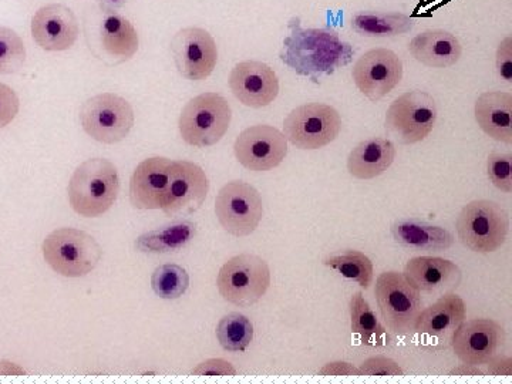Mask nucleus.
<instances>
[{"label": "nucleus", "instance_id": "nucleus-19", "mask_svg": "<svg viewBox=\"0 0 512 384\" xmlns=\"http://www.w3.org/2000/svg\"><path fill=\"white\" fill-rule=\"evenodd\" d=\"M229 89L239 103L251 109H262L274 103L281 86L274 69L268 64L247 60L232 69Z\"/></svg>", "mask_w": 512, "mask_h": 384}, {"label": "nucleus", "instance_id": "nucleus-26", "mask_svg": "<svg viewBox=\"0 0 512 384\" xmlns=\"http://www.w3.org/2000/svg\"><path fill=\"white\" fill-rule=\"evenodd\" d=\"M512 96L505 92H485L478 96L474 114L481 130L500 143H512Z\"/></svg>", "mask_w": 512, "mask_h": 384}, {"label": "nucleus", "instance_id": "nucleus-37", "mask_svg": "<svg viewBox=\"0 0 512 384\" xmlns=\"http://www.w3.org/2000/svg\"><path fill=\"white\" fill-rule=\"evenodd\" d=\"M495 67H497L498 76L507 83H512V39L505 37L497 49L495 56Z\"/></svg>", "mask_w": 512, "mask_h": 384}, {"label": "nucleus", "instance_id": "nucleus-9", "mask_svg": "<svg viewBox=\"0 0 512 384\" xmlns=\"http://www.w3.org/2000/svg\"><path fill=\"white\" fill-rule=\"evenodd\" d=\"M80 123L87 136L103 144H117L133 130L136 117L131 104L114 93H101L86 100Z\"/></svg>", "mask_w": 512, "mask_h": 384}, {"label": "nucleus", "instance_id": "nucleus-30", "mask_svg": "<svg viewBox=\"0 0 512 384\" xmlns=\"http://www.w3.org/2000/svg\"><path fill=\"white\" fill-rule=\"evenodd\" d=\"M323 265L335 269L340 275L356 282L363 289H369L370 285L373 284V278H375L373 262L370 261L369 256L360 251L349 249L343 254L326 256L323 259Z\"/></svg>", "mask_w": 512, "mask_h": 384}, {"label": "nucleus", "instance_id": "nucleus-39", "mask_svg": "<svg viewBox=\"0 0 512 384\" xmlns=\"http://www.w3.org/2000/svg\"><path fill=\"white\" fill-rule=\"evenodd\" d=\"M319 376H362L360 370L348 362L326 363L319 370Z\"/></svg>", "mask_w": 512, "mask_h": 384}, {"label": "nucleus", "instance_id": "nucleus-22", "mask_svg": "<svg viewBox=\"0 0 512 384\" xmlns=\"http://www.w3.org/2000/svg\"><path fill=\"white\" fill-rule=\"evenodd\" d=\"M466 319V303L456 293L441 295L439 301L420 312L416 322V332L450 345L458 326Z\"/></svg>", "mask_w": 512, "mask_h": 384}, {"label": "nucleus", "instance_id": "nucleus-5", "mask_svg": "<svg viewBox=\"0 0 512 384\" xmlns=\"http://www.w3.org/2000/svg\"><path fill=\"white\" fill-rule=\"evenodd\" d=\"M42 251L47 265L66 278L89 275L103 256L99 242L76 228H60L47 235Z\"/></svg>", "mask_w": 512, "mask_h": 384}, {"label": "nucleus", "instance_id": "nucleus-3", "mask_svg": "<svg viewBox=\"0 0 512 384\" xmlns=\"http://www.w3.org/2000/svg\"><path fill=\"white\" fill-rule=\"evenodd\" d=\"M67 192L70 205L77 214L86 218L100 217L119 197V171L106 158L84 161L74 171Z\"/></svg>", "mask_w": 512, "mask_h": 384}, {"label": "nucleus", "instance_id": "nucleus-6", "mask_svg": "<svg viewBox=\"0 0 512 384\" xmlns=\"http://www.w3.org/2000/svg\"><path fill=\"white\" fill-rule=\"evenodd\" d=\"M231 120V106L225 97L217 93H202L185 104L178 128L190 146L212 147L227 134Z\"/></svg>", "mask_w": 512, "mask_h": 384}, {"label": "nucleus", "instance_id": "nucleus-17", "mask_svg": "<svg viewBox=\"0 0 512 384\" xmlns=\"http://www.w3.org/2000/svg\"><path fill=\"white\" fill-rule=\"evenodd\" d=\"M451 348L467 365H487L505 345L503 325L493 319L464 320L451 338Z\"/></svg>", "mask_w": 512, "mask_h": 384}, {"label": "nucleus", "instance_id": "nucleus-35", "mask_svg": "<svg viewBox=\"0 0 512 384\" xmlns=\"http://www.w3.org/2000/svg\"><path fill=\"white\" fill-rule=\"evenodd\" d=\"M362 376H404L399 363L386 356H373L366 359L359 367Z\"/></svg>", "mask_w": 512, "mask_h": 384}, {"label": "nucleus", "instance_id": "nucleus-41", "mask_svg": "<svg viewBox=\"0 0 512 384\" xmlns=\"http://www.w3.org/2000/svg\"><path fill=\"white\" fill-rule=\"evenodd\" d=\"M485 373L480 369V366L467 365L463 363L458 367H454L453 370L448 372V376H484Z\"/></svg>", "mask_w": 512, "mask_h": 384}, {"label": "nucleus", "instance_id": "nucleus-13", "mask_svg": "<svg viewBox=\"0 0 512 384\" xmlns=\"http://www.w3.org/2000/svg\"><path fill=\"white\" fill-rule=\"evenodd\" d=\"M178 73L191 82L210 77L218 63V47L210 32L202 28H184L171 40Z\"/></svg>", "mask_w": 512, "mask_h": 384}, {"label": "nucleus", "instance_id": "nucleus-40", "mask_svg": "<svg viewBox=\"0 0 512 384\" xmlns=\"http://www.w3.org/2000/svg\"><path fill=\"white\" fill-rule=\"evenodd\" d=\"M488 365V373L493 376H511L512 373V359L510 356L495 355Z\"/></svg>", "mask_w": 512, "mask_h": 384}, {"label": "nucleus", "instance_id": "nucleus-25", "mask_svg": "<svg viewBox=\"0 0 512 384\" xmlns=\"http://www.w3.org/2000/svg\"><path fill=\"white\" fill-rule=\"evenodd\" d=\"M396 146L387 138L377 137L357 144L348 157V171L357 180H373L392 167Z\"/></svg>", "mask_w": 512, "mask_h": 384}, {"label": "nucleus", "instance_id": "nucleus-21", "mask_svg": "<svg viewBox=\"0 0 512 384\" xmlns=\"http://www.w3.org/2000/svg\"><path fill=\"white\" fill-rule=\"evenodd\" d=\"M403 275L420 292L451 293L460 285L461 269L439 256H417L404 266Z\"/></svg>", "mask_w": 512, "mask_h": 384}, {"label": "nucleus", "instance_id": "nucleus-34", "mask_svg": "<svg viewBox=\"0 0 512 384\" xmlns=\"http://www.w3.org/2000/svg\"><path fill=\"white\" fill-rule=\"evenodd\" d=\"M488 178L491 183L510 194L512 191V156L511 154L491 153L487 163Z\"/></svg>", "mask_w": 512, "mask_h": 384}, {"label": "nucleus", "instance_id": "nucleus-11", "mask_svg": "<svg viewBox=\"0 0 512 384\" xmlns=\"http://www.w3.org/2000/svg\"><path fill=\"white\" fill-rule=\"evenodd\" d=\"M436 100L429 93L413 90L390 104L384 127L400 143L416 144L426 140L437 123Z\"/></svg>", "mask_w": 512, "mask_h": 384}, {"label": "nucleus", "instance_id": "nucleus-8", "mask_svg": "<svg viewBox=\"0 0 512 384\" xmlns=\"http://www.w3.org/2000/svg\"><path fill=\"white\" fill-rule=\"evenodd\" d=\"M218 291L239 308L255 305L271 286V269L261 256L241 254L229 259L217 276Z\"/></svg>", "mask_w": 512, "mask_h": 384}, {"label": "nucleus", "instance_id": "nucleus-38", "mask_svg": "<svg viewBox=\"0 0 512 384\" xmlns=\"http://www.w3.org/2000/svg\"><path fill=\"white\" fill-rule=\"evenodd\" d=\"M192 375L195 376H235L237 369L224 359H208L200 363Z\"/></svg>", "mask_w": 512, "mask_h": 384}, {"label": "nucleus", "instance_id": "nucleus-18", "mask_svg": "<svg viewBox=\"0 0 512 384\" xmlns=\"http://www.w3.org/2000/svg\"><path fill=\"white\" fill-rule=\"evenodd\" d=\"M80 23L69 6L50 3L42 6L32 18V36L46 52H66L76 45Z\"/></svg>", "mask_w": 512, "mask_h": 384}, {"label": "nucleus", "instance_id": "nucleus-2", "mask_svg": "<svg viewBox=\"0 0 512 384\" xmlns=\"http://www.w3.org/2000/svg\"><path fill=\"white\" fill-rule=\"evenodd\" d=\"M84 36L94 57L110 66L133 59L140 45L133 23L99 3L84 13Z\"/></svg>", "mask_w": 512, "mask_h": 384}, {"label": "nucleus", "instance_id": "nucleus-15", "mask_svg": "<svg viewBox=\"0 0 512 384\" xmlns=\"http://www.w3.org/2000/svg\"><path fill=\"white\" fill-rule=\"evenodd\" d=\"M239 164L249 171L264 173L284 163L288 156V140L272 126H252L239 134L234 146Z\"/></svg>", "mask_w": 512, "mask_h": 384}, {"label": "nucleus", "instance_id": "nucleus-14", "mask_svg": "<svg viewBox=\"0 0 512 384\" xmlns=\"http://www.w3.org/2000/svg\"><path fill=\"white\" fill-rule=\"evenodd\" d=\"M352 77L359 92L376 103L402 82L403 62L393 50L372 49L359 57Z\"/></svg>", "mask_w": 512, "mask_h": 384}, {"label": "nucleus", "instance_id": "nucleus-12", "mask_svg": "<svg viewBox=\"0 0 512 384\" xmlns=\"http://www.w3.org/2000/svg\"><path fill=\"white\" fill-rule=\"evenodd\" d=\"M215 214L228 234L248 237L254 234L264 217L261 194L251 184L232 181L218 192Z\"/></svg>", "mask_w": 512, "mask_h": 384}, {"label": "nucleus", "instance_id": "nucleus-29", "mask_svg": "<svg viewBox=\"0 0 512 384\" xmlns=\"http://www.w3.org/2000/svg\"><path fill=\"white\" fill-rule=\"evenodd\" d=\"M413 28V19L400 12H360L352 18V29L365 37L400 36Z\"/></svg>", "mask_w": 512, "mask_h": 384}, {"label": "nucleus", "instance_id": "nucleus-31", "mask_svg": "<svg viewBox=\"0 0 512 384\" xmlns=\"http://www.w3.org/2000/svg\"><path fill=\"white\" fill-rule=\"evenodd\" d=\"M217 338L227 352H245L254 339V325L242 313H228L218 323Z\"/></svg>", "mask_w": 512, "mask_h": 384}, {"label": "nucleus", "instance_id": "nucleus-27", "mask_svg": "<svg viewBox=\"0 0 512 384\" xmlns=\"http://www.w3.org/2000/svg\"><path fill=\"white\" fill-rule=\"evenodd\" d=\"M197 235V224L192 221H175L164 225L163 228L154 229L140 235L136 241V248L146 254H168L180 251Z\"/></svg>", "mask_w": 512, "mask_h": 384}, {"label": "nucleus", "instance_id": "nucleus-42", "mask_svg": "<svg viewBox=\"0 0 512 384\" xmlns=\"http://www.w3.org/2000/svg\"><path fill=\"white\" fill-rule=\"evenodd\" d=\"M127 2L128 0H99V5L103 6V8L117 10L123 8Z\"/></svg>", "mask_w": 512, "mask_h": 384}, {"label": "nucleus", "instance_id": "nucleus-4", "mask_svg": "<svg viewBox=\"0 0 512 384\" xmlns=\"http://www.w3.org/2000/svg\"><path fill=\"white\" fill-rule=\"evenodd\" d=\"M456 228L464 247L478 254H491L507 241L510 217L498 202L471 201L458 214Z\"/></svg>", "mask_w": 512, "mask_h": 384}, {"label": "nucleus", "instance_id": "nucleus-7", "mask_svg": "<svg viewBox=\"0 0 512 384\" xmlns=\"http://www.w3.org/2000/svg\"><path fill=\"white\" fill-rule=\"evenodd\" d=\"M377 305L387 328L394 335L407 336L416 332L421 312V292L400 272H383L376 281Z\"/></svg>", "mask_w": 512, "mask_h": 384}, {"label": "nucleus", "instance_id": "nucleus-16", "mask_svg": "<svg viewBox=\"0 0 512 384\" xmlns=\"http://www.w3.org/2000/svg\"><path fill=\"white\" fill-rule=\"evenodd\" d=\"M208 192L210 181L200 165L191 161H173L164 214L173 218L194 214L207 200Z\"/></svg>", "mask_w": 512, "mask_h": 384}, {"label": "nucleus", "instance_id": "nucleus-24", "mask_svg": "<svg viewBox=\"0 0 512 384\" xmlns=\"http://www.w3.org/2000/svg\"><path fill=\"white\" fill-rule=\"evenodd\" d=\"M394 241L410 251L441 252L454 245V235L446 228L419 218H403L392 225Z\"/></svg>", "mask_w": 512, "mask_h": 384}, {"label": "nucleus", "instance_id": "nucleus-20", "mask_svg": "<svg viewBox=\"0 0 512 384\" xmlns=\"http://www.w3.org/2000/svg\"><path fill=\"white\" fill-rule=\"evenodd\" d=\"M164 157L147 158L137 165L130 181V201L137 210H163L167 200L170 168Z\"/></svg>", "mask_w": 512, "mask_h": 384}, {"label": "nucleus", "instance_id": "nucleus-33", "mask_svg": "<svg viewBox=\"0 0 512 384\" xmlns=\"http://www.w3.org/2000/svg\"><path fill=\"white\" fill-rule=\"evenodd\" d=\"M26 63V46L15 30L0 26V74L20 72Z\"/></svg>", "mask_w": 512, "mask_h": 384}, {"label": "nucleus", "instance_id": "nucleus-32", "mask_svg": "<svg viewBox=\"0 0 512 384\" xmlns=\"http://www.w3.org/2000/svg\"><path fill=\"white\" fill-rule=\"evenodd\" d=\"M151 286L153 291L161 299L174 301L181 298L190 286V275L183 266L167 264L156 268L151 276Z\"/></svg>", "mask_w": 512, "mask_h": 384}, {"label": "nucleus", "instance_id": "nucleus-23", "mask_svg": "<svg viewBox=\"0 0 512 384\" xmlns=\"http://www.w3.org/2000/svg\"><path fill=\"white\" fill-rule=\"evenodd\" d=\"M410 55L417 62L434 69H446L460 62L463 47L456 36L446 30H426L409 43Z\"/></svg>", "mask_w": 512, "mask_h": 384}, {"label": "nucleus", "instance_id": "nucleus-1", "mask_svg": "<svg viewBox=\"0 0 512 384\" xmlns=\"http://www.w3.org/2000/svg\"><path fill=\"white\" fill-rule=\"evenodd\" d=\"M288 26L291 35L284 40L281 60L299 76L318 83L320 77L330 76L352 62L355 50L335 30L305 29L298 18Z\"/></svg>", "mask_w": 512, "mask_h": 384}, {"label": "nucleus", "instance_id": "nucleus-28", "mask_svg": "<svg viewBox=\"0 0 512 384\" xmlns=\"http://www.w3.org/2000/svg\"><path fill=\"white\" fill-rule=\"evenodd\" d=\"M350 328L359 336L362 345L369 348H383L389 345V335L376 318L362 292L353 293L350 298Z\"/></svg>", "mask_w": 512, "mask_h": 384}, {"label": "nucleus", "instance_id": "nucleus-36", "mask_svg": "<svg viewBox=\"0 0 512 384\" xmlns=\"http://www.w3.org/2000/svg\"><path fill=\"white\" fill-rule=\"evenodd\" d=\"M18 94L8 84L0 83V130L8 127L19 114Z\"/></svg>", "mask_w": 512, "mask_h": 384}, {"label": "nucleus", "instance_id": "nucleus-10", "mask_svg": "<svg viewBox=\"0 0 512 384\" xmlns=\"http://www.w3.org/2000/svg\"><path fill=\"white\" fill-rule=\"evenodd\" d=\"M342 131V117L335 107L309 103L296 107L284 121V136L299 150L329 146Z\"/></svg>", "mask_w": 512, "mask_h": 384}]
</instances>
